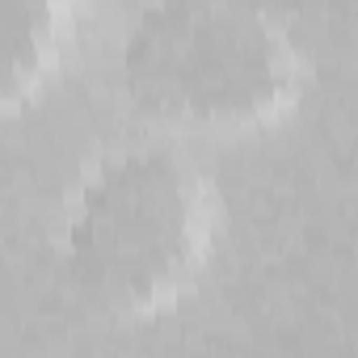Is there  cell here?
Segmentation results:
<instances>
[{
    "label": "cell",
    "instance_id": "1",
    "mask_svg": "<svg viewBox=\"0 0 358 358\" xmlns=\"http://www.w3.org/2000/svg\"><path fill=\"white\" fill-rule=\"evenodd\" d=\"M220 203L207 173L173 143L118 148L80 182L68 270L89 303L143 320L194 291L215 249Z\"/></svg>",
    "mask_w": 358,
    "mask_h": 358
},
{
    "label": "cell",
    "instance_id": "2",
    "mask_svg": "<svg viewBox=\"0 0 358 358\" xmlns=\"http://www.w3.org/2000/svg\"><path fill=\"white\" fill-rule=\"evenodd\" d=\"M295 30L257 5L169 0L135 17L122 43V89L169 127L245 131L278 122L303 93Z\"/></svg>",
    "mask_w": 358,
    "mask_h": 358
},
{
    "label": "cell",
    "instance_id": "3",
    "mask_svg": "<svg viewBox=\"0 0 358 358\" xmlns=\"http://www.w3.org/2000/svg\"><path fill=\"white\" fill-rule=\"evenodd\" d=\"M72 9L47 0H0V114L30 101L59 68Z\"/></svg>",
    "mask_w": 358,
    "mask_h": 358
}]
</instances>
